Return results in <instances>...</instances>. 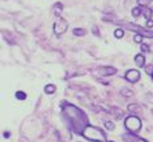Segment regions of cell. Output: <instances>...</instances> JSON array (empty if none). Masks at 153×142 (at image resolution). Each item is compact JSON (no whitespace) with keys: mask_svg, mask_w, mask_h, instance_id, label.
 I'll return each mask as SVG.
<instances>
[{"mask_svg":"<svg viewBox=\"0 0 153 142\" xmlns=\"http://www.w3.org/2000/svg\"><path fill=\"white\" fill-rule=\"evenodd\" d=\"M62 108H63L64 116L69 121L72 130L76 132V133H82V130L88 127V117L85 116V113L81 110H79L77 107L67 104V103H63Z\"/></svg>","mask_w":153,"mask_h":142,"instance_id":"1","label":"cell"},{"mask_svg":"<svg viewBox=\"0 0 153 142\" xmlns=\"http://www.w3.org/2000/svg\"><path fill=\"white\" fill-rule=\"evenodd\" d=\"M82 136L93 142H105V140H106L105 133L101 129H98V128L92 127V125H88L82 130Z\"/></svg>","mask_w":153,"mask_h":142,"instance_id":"2","label":"cell"},{"mask_svg":"<svg viewBox=\"0 0 153 142\" xmlns=\"http://www.w3.org/2000/svg\"><path fill=\"white\" fill-rule=\"evenodd\" d=\"M124 127L128 132L131 133H137L141 128V121L139 117L136 116H128L126 120H124Z\"/></svg>","mask_w":153,"mask_h":142,"instance_id":"3","label":"cell"},{"mask_svg":"<svg viewBox=\"0 0 153 142\" xmlns=\"http://www.w3.org/2000/svg\"><path fill=\"white\" fill-rule=\"evenodd\" d=\"M67 27H68V22L65 21V20L58 18L56 21H55V24H54V32H55V34H56V35H60V34L65 33Z\"/></svg>","mask_w":153,"mask_h":142,"instance_id":"4","label":"cell"},{"mask_svg":"<svg viewBox=\"0 0 153 142\" xmlns=\"http://www.w3.org/2000/svg\"><path fill=\"white\" fill-rule=\"evenodd\" d=\"M124 78L127 79L128 82H137L139 79H140V72L136 71V69H130V71L126 73V76H124Z\"/></svg>","mask_w":153,"mask_h":142,"instance_id":"5","label":"cell"},{"mask_svg":"<svg viewBox=\"0 0 153 142\" xmlns=\"http://www.w3.org/2000/svg\"><path fill=\"white\" fill-rule=\"evenodd\" d=\"M122 140L124 142H147L145 140H143V138L137 137L136 134L134 133H123V136H122Z\"/></svg>","mask_w":153,"mask_h":142,"instance_id":"6","label":"cell"},{"mask_svg":"<svg viewBox=\"0 0 153 142\" xmlns=\"http://www.w3.org/2000/svg\"><path fill=\"white\" fill-rule=\"evenodd\" d=\"M115 72H117V69L113 67H102V68L97 69V74H100V76H111L115 73Z\"/></svg>","mask_w":153,"mask_h":142,"instance_id":"7","label":"cell"},{"mask_svg":"<svg viewBox=\"0 0 153 142\" xmlns=\"http://www.w3.org/2000/svg\"><path fill=\"white\" fill-rule=\"evenodd\" d=\"M135 61H136V64L139 65V67H144V56L143 55H136L135 56Z\"/></svg>","mask_w":153,"mask_h":142,"instance_id":"8","label":"cell"},{"mask_svg":"<svg viewBox=\"0 0 153 142\" xmlns=\"http://www.w3.org/2000/svg\"><path fill=\"white\" fill-rule=\"evenodd\" d=\"M143 13V8H140V7H135L134 9H132V16L134 17H139Z\"/></svg>","mask_w":153,"mask_h":142,"instance_id":"9","label":"cell"},{"mask_svg":"<svg viewBox=\"0 0 153 142\" xmlns=\"http://www.w3.org/2000/svg\"><path fill=\"white\" fill-rule=\"evenodd\" d=\"M143 13H144V16L147 17V20H151V17H152V11L149 8H143Z\"/></svg>","mask_w":153,"mask_h":142,"instance_id":"10","label":"cell"},{"mask_svg":"<svg viewBox=\"0 0 153 142\" xmlns=\"http://www.w3.org/2000/svg\"><path fill=\"white\" fill-rule=\"evenodd\" d=\"M45 91H46L47 94H54L55 93V86L54 85H47L46 88H45Z\"/></svg>","mask_w":153,"mask_h":142,"instance_id":"11","label":"cell"},{"mask_svg":"<svg viewBox=\"0 0 153 142\" xmlns=\"http://www.w3.org/2000/svg\"><path fill=\"white\" fill-rule=\"evenodd\" d=\"M62 8H63V5H62L60 3H58V4L54 7V13L55 15H59V13L62 12Z\"/></svg>","mask_w":153,"mask_h":142,"instance_id":"12","label":"cell"},{"mask_svg":"<svg viewBox=\"0 0 153 142\" xmlns=\"http://www.w3.org/2000/svg\"><path fill=\"white\" fill-rule=\"evenodd\" d=\"M114 35H115L117 38H122V37L124 35V32H123L122 29H117V30H115V33H114Z\"/></svg>","mask_w":153,"mask_h":142,"instance_id":"13","label":"cell"},{"mask_svg":"<svg viewBox=\"0 0 153 142\" xmlns=\"http://www.w3.org/2000/svg\"><path fill=\"white\" fill-rule=\"evenodd\" d=\"M151 1H152V0H137L139 5H141V7H147Z\"/></svg>","mask_w":153,"mask_h":142,"instance_id":"14","label":"cell"},{"mask_svg":"<svg viewBox=\"0 0 153 142\" xmlns=\"http://www.w3.org/2000/svg\"><path fill=\"white\" fill-rule=\"evenodd\" d=\"M122 94L126 95V96H131V95H132V91H131L130 89H126V88H124V89H122Z\"/></svg>","mask_w":153,"mask_h":142,"instance_id":"15","label":"cell"},{"mask_svg":"<svg viewBox=\"0 0 153 142\" xmlns=\"http://www.w3.org/2000/svg\"><path fill=\"white\" fill-rule=\"evenodd\" d=\"M128 110H130L131 112H139V107L136 104H130L128 106Z\"/></svg>","mask_w":153,"mask_h":142,"instance_id":"16","label":"cell"},{"mask_svg":"<svg viewBox=\"0 0 153 142\" xmlns=\"http://www.w3.org/2000/svg\"><path fill=\"white\" fill-rule=\"evenodd\" d=\"M74 34H75V35H84L85 30H82V29H75L74 30Z\"/></svg>","mask_w":153,"mask_h":142,"instance_id":"17","label":"cell"},{"mask_svg":"<svg viewBox=\"0 0 153 142\" xmlns=\"http://www.w3.org/2000/svg\"><path fill=\"white\" fill-rule=\"evenodd\" d=\"M134 40H135L136 43H140L141 40H143V35H141V34H136V35L134 37Z\"/></svg>","mask_w":153,"mask_h":142,"instance_id":"18","label":"cell"},{"mask_svg":"<svg viewBox=\"0 0 153 142\" xmlns=\"http://www.w3.org/2000/svg\"><path fill=\"white\" fill-rule=\"evenodd\" d=\"M105 127H106V128H107V129H109V130H113V129H114V124L111 123V121H106Z\"/></svg>","mask_w":153,"mask_h":142,"instance_id":"19","label":"cell"},{"mask_svg":"<svg viewBox=\"0 0 153 142\" xmlns=\"http://www.w3.org/2000/svg\"><path fill=\"white\" fill-rule=\"evenodd\" d=\"M145 71H147L148 74H153V65H147V67H145Z\"/></svg>","mask_w":153,"mask_h":142,"instance_id":"20","label":"cell"},{"mask_svg":"<svg viewBox=\"0 0 153 142\" xmlns=\"http://www.w3.org/2000/svg\"><path fill=\"white\" fill-rule=\"evenodd\" d=\"M16 96H17V98H19V99H25V98H26V95L24 94L22 91H19V93H17V94H16Z\"/></svg>","mask_w":153,"mask_h":142,"instance_id":"21","label":"cell"},{"mask_svg":"<svg viewBox=\"0 0 153 142\" xmlns=\"http://www.w3.org/2000/svg\"><path fill=\"white\" fill-rule=\"evenodd\" d=\"M141 50H143V51H145V52H148V51H149L148 44H141Z\"/></svg>","mask_w":153,"mask_h":142,"instance_id":"22","label":"cell"},{"mask_svg":"<svg viewBox=\"0 0 153 142\" xmlns=\"http://www.w3.org/2000/svg\"><path fill=\"white\" fill-rule=\"evenodd\" d=\"M153 26V21H152V20H148V21H147V27H152Z\"/></svg>","mask_w":153,"mask_h":142,"instance_id":"23","label":"cell"}]
</instances>
